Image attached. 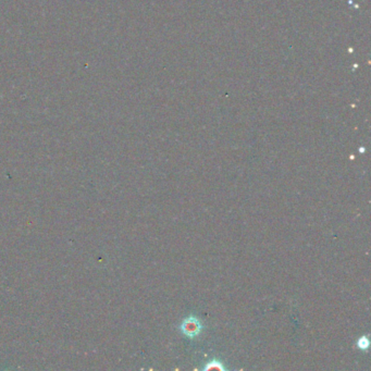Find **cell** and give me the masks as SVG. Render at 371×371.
Instances as JSON below:
<instances>
[{"mask_svg": "<svg viewBox=\"0 0 371 371\" xmlns=\"http://www.w3.org/2000/svg\"><path fill=\"white\" fill-rule=\"evenodd\" d=\"M356 347L363 352H368L369 347H370V341L369 337L367 336H359L356 341Z\"/></svg>", "mask_w": 371, "mask_h": 371, "instance_id": "obj_3", "label": "cell"}, {"mask_svg": "<svg viewBox=\"0 0 371 371\" xmlns=\"http://www.w3.org/2000/svg\"><path fill=\"white\" fill-rule=\"evenodd\" d=\"M204 330V324L200 320L194 315H191L189 317L183 319L182 323L180 324L181 333L187 338H196L200 336V333Z\"/></svg>", "mask_w": 371, "mask_h": 371, "instance_id": "obj_1", "label": "cell"}, {"mask_svg": "<svg viewBox=\"0 0 371 371\" xmlns=\"http://www.w3.org/2000/svg\"><path fill=\"white\" fill-rule=\"evenodd\" d=\"M213 369L220 370V371H227V367L224 366L223 361L219 358H212V359L208 360L203 367V370H205V371L213 370Z\"/></svg>", "mask_w": 371, "mask_h": 371, "instance_id": "obj_2", "label": "cell"}]
</instances>
